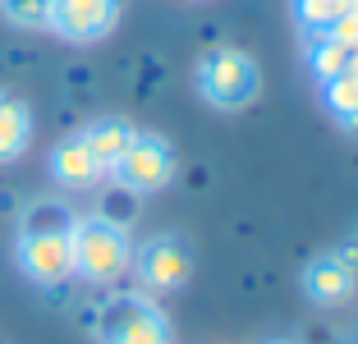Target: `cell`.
<instances>
[{
  "label": "cell",
  "mask_w": 358,
  "mask_h": 344,
  "mask_svg": "<svg viewBox=\"0 0 358 344\" xmlns=\"http://www.w3.org/2000/svg\"><path fill=\"white\" fill-rule=\"evenodd\" d=\"M74 211L55 198L32 202L19 220V239H14V261L32 285L55 289L74 275Z\"/></svg>",
  "instance_id": "1"
},
{
  "label": "cell",
  "mask_w": 358,
  "mask_h": 344,
  "mask_svg": "<svg viewBox=\"0 0 358 344\" xmlns=\"http://www.w3.org/2000/svg\"><path fill=\"white\" fill-rule=\"evenodd\" d=\"M129 266H134V248H129V234L120 225L101 216L74 220V275L92 285H115Z\"/></svg>",
  "instance_id": "2"
},
{
  "label": "cell",
  "mask_w": 358,
  "mask_h": 344,
  "mask_svg": "<svg viewBox=\"0 0 358 344\" xmlns=\"http://www.w3.org/2000/svg\"><path fill=\"white\" fill-rule=\"evenodd\" d=\"M96 340L101 344H170V326L152 299L115 294L96 313Z\"/></svg>",
  "instance_id": "3"
},
{
  "label": "cell",
  "mask_w": 358,
  "mask_h": 344,
  "mask_svg": "<svg viewBox=\"0 0 358 344\" xmlns=\"http://www.w3.org/2000/svg\"><path fill=\"white\" fill-rule=\"evenodd\" d=\"M257 64L253 55L234 51V46H221V51L202 55L198 64V92L207 96L216 110H239V106H248L257 96Z\"/></svg>",
  "instance_id": "4"
},
{
  "label": "cell",
  "mask_w": 358,
  "mask_h": 344,
  "mask_svg": "<svg viewBox=\"0 0 358 344\" xmlns=\"http://www.w3.org/2000/svg\"><path fill=\"white\" fill-rule=\"evenodd\" d=\"M110 175H115L120 188L148 198V193H157V188H166L170 179H175V147L161 134H138L134 143H129V152L115 161Z\"/></svg>",
  "instance_id": "5"
},
{
  "label": "cell",
  "mask_w": 358,
  "mask_h": 344,
  "mask_svg": "<svg viewBox=\"0 0 358 344\" xmlns=\"http://www.w3.org/2000/svg\"><path fill=\"white\" fill-rule=\"evenodd\" d=\"M134 266H138V280L157 294H175L189 285L193 275V252H189V239L179 234H152L143 248L134 252Z\"/></svg>",
  "instance_id": "6"
},
{
  "label": "cell",
  "mask_w": 358,
  "mask_h": 344,
  "mask_svg": "<svg viewBox=\"0 0 358 344\" xmlns=\"http://www.w3.org/2000/svg\"><path fill=\"white\" fill-rule=\"evenodd\" d=\"M120 19V0H51V28L64 42H101Z\"/></svg>",
  "instance_id": "7"
},
{
  "label": "cell",
  "mask_w": 358,
  "mask_h": 344,
  "mask_svg": "<svg viewBox=\"0 0 358 344\" xmlns=\"http://www.w3.org/2000/svg\"><path fill=\"white\" fill-rule=\"evenodd\" d=\"M46 170H51V179L60 188H74V193H83V188H96L101 184L106 170L92 161V152L83 147V138H60V143L51 147V157H46Z\"/></svg>",
  "instance_id": "8"
},
{
  "label": "cell",
  "mask_w": 358,
  "mask_h": 344,
  "mask_svg": "<svg viewBox=\"0 0 358 344\" xmlns=\"http://www.w3.org/2000/svg\"><path fill=\"white\" fill-rule=\"evenodd\" d=\"M83 147L92 152V161L101 170H115V161L129 152V143L138 138V129L129 124V120H120V115H101V120H92V124L83 129Z\"/></svg>",
  "instance_id": "9"
},
{
  "label": "cell",
  "mask_w": 358,
  "mask_h": 344,
  "mask_svg": "<svg viewBox=\"0 0 358 344\" xmlns=\"http://www.w3.org/2000/svg\"><path fill=\"white\" fill-rule=\"evenodd\" d=\"M303 289H308L313 303L336 308V303H345L349 294H354V266H349L345 257H317L303 271Z\"/></svg>",
  "instance_id": "10"
},
{
  "label": "cell",
  "mask_w": 358,
  "mask_h": 344,
  "mask_svg": "<svg viewBox=\"0 0 358 344\" xmlns=\"http://www.w3.org/2000/svg\"><path fill=\"white\" fill-rule=\"evenodd\" d=\"M32 147V110L23 96L0 92V166L19 161Z\"/></svg>",
  "instance_id": "11"
},
{
  "label": "cell",
  "mask_w": 358,
  "mask_h": 344,
  "mask_svg": "<svg viewBox=\"0 0 358 344\" xmlns=\"http://www.w3.org/2000/svg\"><path fill=\"white\" fill-rule=\"evenodd\" d=\"M349 42H354V37H331V32H322V37L313 42L308 64H313V73L322 78V83H331V78L349 73Z\"/></svg>",
  "instance_id": "12"
},
{
  "label": "cell",
  "mask_w": 358,
  "mask_h": 344,
  "mask_svg": "<svg viewBox=\"0 0 358 344\" xmlns=\"http://www.w3.org/2000/svg\"><path fill=\"white\" fill-rule=\"evenodd\" d=\"M354 10V0H294V19H299V28H308V32H331L345 14Z\"/></svg>",
  "instance_id": "13"
},
{
  "label": "cell",
  "mask_w": 358,
  "mask_h": 344,
  "mask_svg": "<svg viewBox=\"0 0 358 344\" xmlns=\"http://www.w3.org/2000/svg\"><path fill=\"white\" fill-rule=\"evenodd\" d=\"M327 106L336 120H345L349 129H358V78L354 73H340L327 83Z\"/></svg>",
  "instance_id": "14"
},
{
  "label": "cell",
  "mask_w": 358,
  "mask_h": 344,
  "mask_svg": "<svg viewBox=\"0 0 358 344\" xmlns=\"http://www.w3.org/2000/svg\"><path fill=\"white\" fill-rule=\"evenodd\" d=\"M0 14L14 28H51V0H0Z\"/></svg>",
  "instance_id": "15"
},
{
  "label": "cell",
  "mask_w": 358,
  "mask_h": 344,
  "mask_svg": "<svg viewBox=\"0 0 358 344\" xmlns=\"http://www.w3.org/2000/svg\"><path fill=\"white\" fill-rule=\"evenodd\" d=\"M349 73H354V78H358V37H354V42H349Z\"/></svg>",
  "instance_id": "16"
},
{
  "label": "cell",
  "mask_w": 358,
  "mask_h": 344,
  "mask_svg": "<svg viewBox=\"0 0 358 344\" xmlns=\"http://www.w3.org/2000/svg\"><path fill=\"white\" fill-rule=\"evenodd\" d=\"M354 10H358V0H354Z\"/></svg>",
  "instance_id": "17"
}]
</instances>
